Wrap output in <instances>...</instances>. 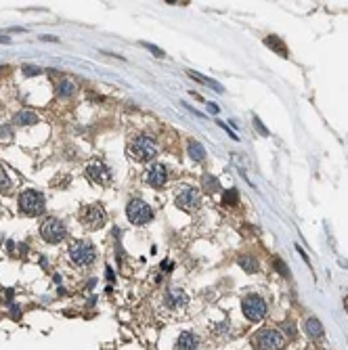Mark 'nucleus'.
<instances>
[{"instance_id": "393cba45", "label": "nucleus", "mask_w": 348, "mask_h": 350, "mask_svg": "<svg viewBox=\"0 0 348 350\" xmlns=\"http://www.w3.org/2000/svg\"><path fill=\"white\" fill-rule=\"evenodd\" d=\"M143 46H145V48H149V51H151L153 55H155V57H166L162 48H157V46H153V44H143Z\"/></svg>"}, {"instance_id": "39448f33", "label": "nucleus", "mask_w": 348, "mask_h": 350, "mask_svg": "<svg viewBox=\"0 0 348 350\" xmlns=\"http://www.w3.org/2000/svg\"><path fill=\"white\" fill-rule=\"evenodd\" d=\"M174 201H176V206L180 210H185V212H195L201 206V195L195 187L180 185V187H176V193H174Z\"/></svg>"}, {"instance_id": "f257e3e1", "label": "nucleus", "mask_w": 348, "mask_h": 350, "mask_svg": "<svg viewBox=\"0 0 348 350\" xmlns=\"http://www.w3.org/2000/svg\"><path fill=\"white\" fill-rule=\"evenodd\" d=\"M254 350H283L288 344V338L281 333V330L275 327H264V330L254 333Z\"/></svg>"}, {"instance_id": "6ab92c4d", "label": "nucleus", "mask_w": 348, "mask_h": 350, "mask_svg": "<svg viewBox=\"0 0 348 350\" xmlns=\"http://www.w3.org/2000/svg\"><path fill=\"white\" fill-rule=\"evenodd\" d=\"M264 42H267V46H269V48H273V51H277V53H279L281 57H288V46L283 44L279 36H269V38L264 40Z\"/></svg>"}, {"instance_id": "5701e85b", "label": "nucleus", "mask_w": 348, "mask_h": 350, "mask_svg": "<svg viewBox=\"0 0 348 350\" xmlns=\"http://www.w3.org/2000/svg\"><path fill=\"white\" fill-rule=\"evenodd\" d=\"M237 199H239L237 189H229V191L225 193V197H222V204L225 206H237Z\"/></svg>"}, {"instance_id": "f03ea898", "label": "nucleus", "mask_w": 348, "mask_h": 350, "mask_svg": "<svg viewBox=\"0 0 348 350\" xmlns=\"http://www.w3.org/2000/svg\"><path fill=\"white\" fill-rule=\"evenodd\" d=\"M128 153L136 162H151V159L157 156V145L151 136L141 135V136H135L128 143Z\"/></svg>"}, {"instance_id": "4468645a", "label": "nucleus", "mask_w": 348, "mask_h": 350, "mask_svg": "<svg viewBox=\"0 0 348 350\" xmlns=\"http://www.w3.org/2000/svg\"><path fill=\"white\" fill-rule=\"evenodd\" d=\"M197 335L195 333H191V331H183L178 335V340H176V348L178 350H195L197 348Z\"/></svg>"}, {"instance_id": "9b49d317", "label": "nucleus", "mask_w": 348, "mask_h": 350, "mask_svg": "<svg viewBox=\"0 0 348 350\" xmlns=\"http://www.w3.org/2000/svg\"><path fill=\"white\" fill-rule=\"evenodd\" d=\"M164 302L168 309H185V306L189 304V296H187L183 290H168Z\"/></svg>"}, {"instance_id": "a211bd4d", "label": "nucleus", "mask_w": 348, "mask_h": 350, "mask_svg": "<svg viewBox=\"0 0 348 350\" xmlns=\"http://www.w3.org/2000/svg\"><path fill=\"white\" fill-rule=\"evenodd\" d=\"M74 93H76V84L72 80H61L57 84V97H61V99L74 97Z\"/></svg>"}, {"instance_id": "7c9ffc66", "label": "nucleus", "mask_w": 348, "mask_h": 350, "mask_svg": "<svg viewBox=\"0 0 348 350\" xmlns=\"http://www.w3.org/2000/svg\"><path fill=\"white\" fill-rule=\"evenodd\" d=\"M95 283H97V281H95V279H90V281L86 283V290H90V288H95Z\"/></svg>"}, {"instance_id": "1a4fd4ad", "label": "nucleus", "mask_w": 348, "mask_h": 350, "mask_svg": "<svg viewBox=\"0 0 348 350\" xmlns=\"http://www.w3.org/2000/svg\"><path fill=\"white\" fill-rule=\"evenodd\" d=\"M241 311L250 321H262L267 314V302L256 293H250L241 300Z\"/></svg>"}, {"instance_id": "20e7f679", "label": "nucleus", "mask_w": 348, "mask_h": 350, "mask_svg": "<svg viewBox=\"0 0 348 350\" xmlns=\"http://www.w3.org/2000/svg\"><path fill=\"white\" fill-rule=\"evenodd\" d=\"M67 256H69V260H72L76 267H88V264L95 262L97 250H95V246L90 241L80 239V241H74L72 246H69Z\"/></svg>"}, {"instance_id": "4be33fe9", "label": "nucleus", "mask_w": 348, "mask_h": 350, "mask_svg": "<svg viewBox=\"0 0 348 350\" xmlns=\"http://www.w3.org/2000/svg\"><path fill=\"white\" fill-rule=\"evenodd\" d=\"M9 191H11V178L6 174L4 166L0 164V193H9Z\"/></svg>"}, {"instance_id": "412c9836", "label": "nucleus", "mask_w": 348, "mask_h": 350, "mask_svg": "<svg viewBox=\"0 0 348 350\" xmlns=\"http://www.w3.org/2000/svg\"><path fill=\"white\" fill-rule=\"evenodd\" d=\"M201 187H204L208 193H216V191H220L218 178H216V176H212V174H204V176H201Z\"/></svg>"}, {"instance_id": "dca6fc26", "label": "nucleus", "mask_w": 348, "mask_h": 350, "mask_svg": "<svg viewBox=\"0 0 348 350\" xmlns=\"http://www.w3.org/2000/svg\"><path fill=\"white\" fill-rule=\"evenodd\" d=\"M187 153H189V157L193 162H204V157H206V149L197 141H189V145H187Z\"/></svg>"}, {"instance_id": "bb28decb", "label": "nucleus", "mask_w": 348, "mask_h": 350, "mask_svg": "<svg viewBox=\"0 0 348 350\" xmlns=\"http://www.w3.org/2000/svg\"><path fill=\"white\" fill-rule=\"evenodd\" d=\"M275 264H277V267H279L281 275H283V277H288V267H285V264H283V262L279 260V258H275Z\"/></svg>"}, {"instance_id": "6e6552de", "label": "nucleus", "mask_w": 348, "mask_h": 350, "mask_svg": "<svg viewBox=\"0 0 348 350\" xmlns=\"http://www.w3.org/2000/svg\"><path fill=\"white\" fill-rule=\"evenodd\" d=\"M126 216L132 225L141 227V225H149L151 218H153V212L143 199H132L126 208Z\"/></svg>"}, {"instance_id": "f3484780", "label": "nucleus", "mask_w": 348, "mask_h": 350, "mask_svg": "<svg viewBox=\"0 0 348 350\" xmlns=\"http://www.w3.org/2000/svg\"><path fill=\"white\" fill-rule=\"evenodd\" d=\"M239 267L246 271V272H256L260 269V264H258V260H256L254 256H248V254H243V256H239Z\"/></svg>"}, {"instance_id": "9d476101", "label": "nucleus", "mask_w": 348, "mask_h": 350, "mask_svg": "<svg viewBox=\"0 0 348 350\" xmlns=\"http://www.w3.org/2000/svg\"><path fill=\"white\" fill-rule=\"evenodd\" d=\"M147 183L153 189H162L166 183H168V172L162 164H153L149 170H147Z\"/></svg>"}, {"instance_id": "0eeeda50", "label": "nucleus", "mask_w": 348, "mask_h": 350, "mask_svg": "<svg viewBox=\"0 0 348 350\" xmlns=\"http://www.w3.org/2000/svg\"><path fill=\"white\" fill-rule=\"evenodd\" d=\"M40 235H42V239L46 243H59L65 239L67 229L59 218H53L51 216V218H46L42 225H40Z\"/></svg>"}, {"instance_id": "7ed1b4c3", "label": "nucleus", "mask_w": 348, "mask_h": 350, "mask_svg": "<svg viewBox=\"0 0 348 350\" xmlns=\"http://www.w3.org/2000/svg\"><path fill=\"white\" fill-rule=\"evenodd\" d=\"M17 204H19V210L27 216H40L46 208L44 195L36 191V189H25V191H21L17 197Z\"/></svg>"}, {"instance_id": "b1692460", "label": "nucleus", "mask_w": 348, "mask_h": 350, "mask_svg": "<svg viewBox=\"0 0 348 350\" xmlns=\"http://www.w3.org/2000/svg\"><path fill=\"white\" fill-rule=\"evenodd\" d=\"M23 74H25V76H38V74H40V67H34V65H23Z\"/></svg>"}, {"instance_id": "aec40b11", "label": "nucleus", "mask_w": 348, "mask_h": 350, "mask_svg": "<svg viewBox=\"0 0 348 350\" xmlns=\"http://www.w3.org/2000/svg\"><path fill=\"white\" fill-rule=\"evenodd\" d=\"M187 76H189V78H193V80H197V82H201V84H208V86H212L214 90H216V93H222V90H225L216 80L206 78V76H199L197 72H191V69H189V72H187Z\"/></svg>"}, {"instance_id": "423d86ee", "label": "nucleus", "mask_w": 348, "mask_h": 350, "mask_svg": "<svg viewBox=\"0 0 348 350\" xmlns=\"http://www.w3.org/2000/svg\"><path fill=\"white\" fill-rule=\"evenodd\" d=\"M80 222L86 231H99L107 222V216L101 206H84L80 212Z\"/></svg>"}, {"instance_id": "f8f14e48", "label": "nucleus", "mask_w": 348, "mask_h": 350, "mask_svg": "<svg viewBox=\"0 0 348 350\" xmlns=\"http://www.w3.org/2000/svg\"><path fill=\"white\" fill-rule=\"evenodd\" d=\"M86 176L93 180V183L103 185V183H107V180H109V170H107L105 166L93 164V166H88V168H86Z\"/></svg>"}, {"instance_id": "c756f323", "label": "nucleus", "mask_w": 348, "mask_h": 350, "mask_svg": "<svg viewBox=\"0 0 348 350\" xmlns=\"http://www.w3.org/2000/svg\"><path fill=\"white\" fill-rule=\"evenodd\" d=\"M11 314L17 319V317H19V309H15V306H13V309H11Z\"/></svg>"}, {"instance_id": "a878e982", "label": "nucleus", "mask_w": 348, "mask_h": 350, "mask_svg": "<svg viewBox=\"0 0 348 350\" xmlns=\"http://www.w3.org/2000/svg\"><path fill=\"white\" fill-rule=\"evenodd\" d=\"M254 126H256V130H260V132H262V135H264V136H269V130H267V128H264V126H262V122L258 120V117H256V120H254Z\"/></svg>"}, {"instance_id": "2eb2a0df", "label": "nucleus", "mask_w": 348, "mask_h": 350, "mask_svg": "<svg viewBox=\"0 0 348 350\" xmlns=\"http://www.w3.org/2000/svg\"><path fill=\"white\" fill-rule=\"evenodd\" d=\"M13 122L17 126H34V124H38V116L32 114V111H19V114H15V117H13Z\"/></svg>"}, {"instance_id": "cd10ccee", "label": "nucleus", "mask_w": 348, "mask_h": 350, "mask_svg": "<svg viewBox=\"0 0 348 350\" xmlns=\"http://www.w3.org/2000/svg\"><path fill=\"white\" fill-rule=\"evenodd\" d=\"M283 330H285V331H288V335H291V338H294V335H296V330H294V325H290V323H285V325H283Z\"/></svg>"}, {"instance_id": "ddd939ff", "label": "nucleus", "mask_w": 348, "mask_h": 350, "mask_svg": "<svg viewBox=\"0 0 348 350\" xmlns=\"http://www.w3.org/2000/svg\"><path fill=\"white\" fill-rule=\"evenodd\" d=\"M304 331H306V335H309V338H312V340H321L323 333H325L321 321L315 319V317H310V319L304 321Z\"/></svg>"}, {"instance_id": "c85d7f7f", "label": "nucleus", "mask_w": 348, "mask_h": 350, "mask_svg": "<svg viewBox=\"0 0 348 350\" xmlns=\"http://www.w3.org/2000/svg\"><path fill=\"white\" fill-rule=\"evenodd\" d=\"M208 109H210L212 114H218V105H214V103H208Z\"/></svg>"}]
</instances>
